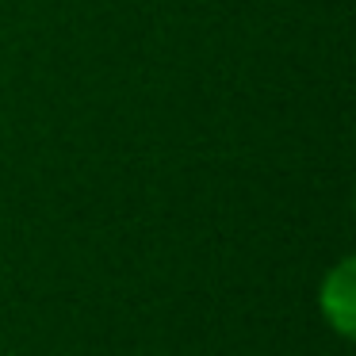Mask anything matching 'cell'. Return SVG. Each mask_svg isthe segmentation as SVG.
Here are the masks:
<instances>
[{"instance_id": "6da1fadb", "label": "cell", "mask_w": 356, "mask_h": 356, "mask_svg": "<svg viewBox=\"0 0 356 356\" xmlns=\"http://www.w3.org/2000/svg\"><path fill=\"white\" fill-rule=\"evenodd\" d=\"M325 310L333 314V322H337L341 333L353 330V280H348V264H341L337 276L325 284Z\"/></svg>"}]
</instances>
